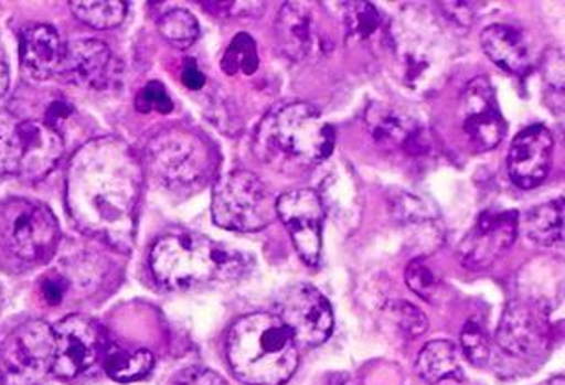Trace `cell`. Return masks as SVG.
Returning a JSON list of instances; mask_svg holds the SVG:
<instances>
[{
  "mask_svg": "<svg viewBox=\"0 0 565 385\" xmlns=\"http://www.w3.org/2000/svg\"><path fill=\"white\" fill-rule=\"evenodd\" d=\"M230 367L246 385H282L298 370V345L276 314L243 316L230 329Z\"/></svg>",
  "mask_w": 565,
  "mask_h": 385,
  "instance_id": "cell-1",
  "label": "cell"
},
{
  "mask_svg": "<svg viewBox=\"0 0 565 385\" xmlns=\"http://www.w3.org/2000/svg\"><path fill=\"white\" fill-rule=\"evenodd\" d=\"M334 129L309 104L274 109L257 129L256 151L274 168L301 171L331 157Z\"/></svg>",
  "mask_w": 565,
  "mask_h": 385,
  "instance_id": "cell-2",
  "label": "cell"
},
{
  "mask_svg": "<svg viewBox=\"0 0 565 385\" xmlns=\"http://www.w3.org/2000/svg\"><path fill=\"white\" fill-rule=\"evenodd\" d=\"M243 266L237 252H228L201 235H166L151 252L152 276L169 290H185L237 277L245 270Z\"/></svg>",
  "mask_w": 565,
  "mask_h": 385,
  "instance_id": "cell-3",
  "label": "cell"
},
{
  "mask_svg": "<svg viewBox=\"0 0 565 385\" xmlns=\"http://www.w3.org/2000/svg\"><path fill=\"white\" fill-rule=\"evenodd\" d=\"M60 224L39 202L10 199L0 202V266L30 268L54 257L60 245Z\"/></svg>",
  "mask_w": 565,
  "mask_h": 385,
  "instance_id": "cell-4",
  "label": "cell"
},
{
  "mask_svg": "<svg viewBox=\"0 0 565 385\" xmlns=\"http://www.w3.org/2000/svg\"><path fill=\"white\" fill-rule=\"evenodd\" d=\"M274 215L276 202L257 174L234 171L215 185L212 217L218 228L250 234L267 228Z\"/></svg>",
  "mask_w": 565,
  "mask_h": 385,
  "instance_id": "cell-5",
  "label": "cell"
},
{
  "mask_svg": "<svg viewBox=\"0 0 565 385\" xmlns=\"http://www.w3.org/2000/svg\"><path fill=\"white\" fill-rule=\"evenodd\" d=\"M54 329L33 320L17 327L0 347V384L32 385L54 364Z\"/></svg>",
  "mask_w": 565,
  "mask_h": 385,
  "instance_id": "cell-6",
  "label": "cell"
},
{
  "mask_svg": "<svg viewBox=\"0 0 565 385\" xmlns=\"http://www.w3.org/2000/svg\"><path fill=\"white\" fill-rule=\"evenodd\" d=\"M278 318L292 334L296 345L318 347L331 338L334 316L326 296L309 282L287 288L278 301Z\"/></svg>",
  "mask_w": 565,
  "mask_h": 385,
  "instance_id": "cell-7",
  "label": "cell"
},
{
  "mask_svg": "<svg viewBox=\"0 0 565 385\" xmlns=\"http://www.w3.org/2000/svg\"><path fill=\"white\" fill-rule=\"evenodd\" d=\"M154 171L173 185H193L210 173V151L206 143L184 130H169L151 143Z\"/></svg>",
  "mask_w": 565,
  "mask_h": 385,
  "instance_id": "cell-8",
  "label": "cell"
},
{
  "mask_svg": "<svg viewBox=\"0 0 565 385\" xmlns=\"http://www.w3.org/2000/svg\"><path fill=\"white\" fill-rule=\"evenodd\" d=\"M52 329L55 342L52 371L60 378H76L93 367L104 353V331L90 318L68 316Z\"/></svg>",
  "mask_w": 565,
  "mask_h": 385,
  "instance_id": "cell-9",
  "label": "cell"
},
{
  "mask_svg": "<svg viewBox=\"0 0 565 385\" xmlns=\"http://www.w3.org/2000/svg\"><path fill=\"white\" fill-rule=\"evenodd\" d=\"M516 235V212L487 210L465 235L459 246V259L468 270H484L514 245Z\"/></svg>",
  "mask_w": 565,
  "mask_h": 385,
  "instance_id": "cell-10",
  "label": "cell"
},
{
  "mask_svg": "<svg viewBox=\"0 0 565 385\" xmlns=\"http://www.w3.org/2000/svg\"><path fill=\"white\" fill-rule=\"evenodd\" d=\"M551 342L550 316L534 301H512L501 318L498 343L516 359H534L545 353Z\"/></svg>",
  "mask_w": 565,
  "mask_h": 385,
  "instance_id": "cell-11",
  "label": "cell"
},
{
  "mask_svg": "<svg viewBox=\"0 0 565 385\" xmlns=\"http://www.w3.org/2000/svg\"><path fill=\"white\" fill-rule=\"evenodd\" d=\"M276 213L292 237L299 257L309 266H318L323 226L320 196L310 190L288 191L276 201Z\"/></svg>",
  "mask_w": 565,
  "mask_h": 385,
  "instance_id": "cell-12",
  "label": "cell"
},
{
  "mask_svg": "<svg viewBox=\"0 0 565 385\" xmlns=\"http://www.w3.org/2000/svg\"><path fill=\"white\" fill-rule=\"evenodd\" d=\"M461 124L468 140L479 151L494 149L507 132L494 88L483 76L468 83L461 98Z\"/></svg>",
  "mask_w": 565,
  "mask_h": 385,
  "instance_id": "cell-13",
  "label": "cell"
},
{
  "mask_svg": "<svg viewBox=\"0 0 565 385\" xmlns=\"http://www.w3.org/2000/svg\"><path fill=\"white\" fill-rule=\"evenodd\" d=\"M553 147V135L544 126L522 130L509 149V174L512 182L522 190L539 188L550 174Z\"/></svg>",
  "mask_w": 565,
  "mask_h": 385,
  "instance_id": "cell-14",
  "label": "cell"
},
{
  "mask_svg": "<svg viewBox=\"0 0 565 385\" xmlns=\"http://www.w3.org/2000/svg\"><path fill=\"white\" fill-rule=\"evenodd\" d=\"M113 54L107 44L96 39H82L66 44L65 60L57 76L77 87L104 88L110 79Z\"/></svg>",
  "mask_w": 565,
  "mask_h": 385,
  "instance_id": "cell-15",
  "label": "cell"
},
{
  "mask_svg": "<svg viewBox=\"0 0 565 385\" xmlns=\"http://www.w3.org/2000/svg\"><path fill=\"white\" fill-rule=\"evenodd\" d=\"M66 44L60 33L46 24H33L21 35V63L28 76L49 79L60 74Z\"/></svg>",
  "mask_w": 565,
  "mask_h": 385,
  "instance_id": "cell-16",
  "label": "cell"
},
{
  "mask_svg": "<svg viewBox=\"0 0 565 385\" xmlns=\"http://www.w3.org/2000/svg\"><path fill=\"white\" fill-rule=\"evenodd\" d=\"M63 154L60 132L49 124L22 121V163L19 177L39 180L54 169Z\"/></svg>",
  "mask_w": 565,
  "mask_h": 385,
  "instance_id": "cell-17",
  "label": "cell"
},
{
  "mask_svg": "<svg viewBox=\"0 0 565 385\" xmlns=\"http://www.w3.org/2000/svg\"><path fill=\"white\" fill-rule=\"evenodd\" d=\"M276 39L288 60H307L316 43L312 8L305 2H287L282 6L276 19Z\"/></svg>",
  "mask_w": 565,
  "mask_h": 385,
  "instance_id": "cell-18",
  "label": "cell"
},
{
  "mask_svg": "<svg viewBox=\"0 0 565 385\" xmlns=\"http://www.w3.org/2000/svg\"><path fill=\"white\" fill-rule=\"evenodd\" d=\"M484 54L509 74H523L529 66L527 44L520 32L507 24H492L481 33Z\"/></svg>",
  "mask_w": 565,
  "mask_h": 385,
  "instance_id": "cell-19",
  "label": "cell"
},
{
  "mask_svg": "<svg viewBox=\"0 0 565 385\" xmlns=\"http://www.w3.org/2000/svg\"><path fill=\"white\" fill-rule=\"evenodd\" d=\"M367 126L371 135L381 146L403 147L409 149L420 138V129L403 110L393 109L387 105H376L367 113Z\"/></svg>",
  "mask_w": 565,
  "mask_h": 385,
  "instance_id": "cell-20",
  "label": "cell"
},
{
  "mask_svg": "<svg viewBox=\"0 0 565 385\" xmlns=\"http://www.w3.org/2000/svg\"><path fill=\"white\" fill-rule=\"evenodd\" d=\"M417 375L428 385H440L446 382L461 384L462 367L456 345L448 340L429 342L420 351L417 360Z\"/></svg>",
  "mask_w": 565,
  "mask_h": 385,
  "instance_id": "cell-21",
  "label": "cell"
},
{
  "mask_svg": "<svg viewBox=\"0 0 565 385\" xmlns=\"http://www.w3.org/2000/svg\"><path fill=\"white\" fill-rule=\"evenodd\" d=\"M525 229L540 246H555L564 239V199L534 207L527 215Z\"/></svg>",
  "mask_w": 565,
  "mask_h": 385,
  "instance_id": "cell-22",
  "label": "cell"
},
{
  "mask_svg": "<svg viewBox=\"0 0 565 385\" xmlns=\"http://www.w3.org/2000/svg\"><path fill=\"white\" fill-rule=\"evenodd\" d=\"M71 10L83 24L96 30H110L120 26L127 15V2L124 0H76Z\"/></svg>",
  "mask_w": 565,
  "mask_h": 385,
  "instance_id": "cell-23",
  "label": "cell"
},
{
  "mask_svg": "<svg viewBox=\"0 0 565 385\" xmlns=\"http://www.w3.org/2000/svg\"><path fill=\"white\" fill-rule=\"evenodd\" d=\"M105 371L113 381L120 384H131V382L141 381L151 373L154 367V356L149 351H137V353H126L121 349H113L105 356Z\"/></svg>",
  "mask_w": 565,
  "mask_h": 385,
  "instance_id": "cell-24",
  "label": "cell"
},
{
  "mask_svg": "<svg viewBox=\"0 0 565 385\" xmlns=\"http://www.w3.org/2000/svg\"><path fill=\"white\" fill-rule=\"evenodd\" d=\"M22 163V121L0 110V174H19Z\"/></svg>",
  "mask_w": 565,
  "mask_h": 385,
  "instance_id": "cell-25",
  "label": "cell"
},
{
  "mask_svg": "<svg viewBox=\"0 0 565 385\" xmlns=\"http://www.w3.org/2000/svg\"><path fill=\"white\" fill-rule=\"evenodd\" d=\"M158 30L162 38L177 49H190L201 33L195 15L185 10L168 11L158 22Z\"/></svg>",
  "mask_w": 565,
  "mask_h": 385,
  "instance_id": "cell-26",
  "label": "cell"
},
{
  "mask_svg": "<svg viewBox=\"0 0 565 385\" xmlns=\"http://www.w3.org/2000/svg\"><path fill=\"white\" fill-rule=\"evenodd\" d=\"M221 66L228 76H235L239 72L245 76L256 74L257 66H259L256 41L246 32L237 33L234 41L230 43L228 50L221 61Z\"/></svg>",
  "mask_w": 565,
  "mask_h": 385,
  "instance_id": "cell-27",
  "label": "cell"
},
{
  "mask_svg": "<svg viewBox=\"0 0 565 385\" xmlns=\"http://www.w3.org/2000/svg\"><path fill=\"white\" fill-rule=\"evenodd\" d=\"M386 314L390 316L393 325L398 327V331L404 332L406 336H420L423 332L428 331V320L414 304L406 301H392L387 303Z\"/></svg>",
  "mask_w": 565,
  "mask_h": 385,
  "instance_id": "cell-28",
  "label": "cell"
},
{
  "mask_svg": "<svg viewBox=\"0 0 565 385\" xmlns=\"http://www.w3.org/2000/svg\"><path fill=\"white\" fill-rule=\"evenodd\" d=\"M348 33L353 38H370L381 22V15L375 6L370 2H353L348 6Z\"/></svg>",
  "mask_w": 565,
  "mask_h": 385,
  "instance_id": "cell-29",
  "label": "cell"
},
{
  "mask_svg": "<svg viewBox=\"0 0 565 385\" xmlns=\"http://www.w3.org/2000/svg\"><path fill=\"white\" fill-rule=\"evenodd\" d=\"M406 282L409 290L417 293L426 301H434L435 293L439 290V279L435 277L434 270L429 268L424 259L412 260L406 270Z\"/></svg>",
  "mask_w": 565,
  "mask_h": 385,
  "instance_id": "cell-30",
  "label": "cell"
},
{
  "mask_svg": "<svg viewBox=\"0 0 565 385\" xmlns=\"http://www.w3.org/2000/svg\"><path fill=\"white\" fill-rule=\"evenodd\" d=\"M461 345L470 364L483 367L489 362L490 345L483 329L476 321H468L461 332Z\"/></svg>",
  "mask_w": 565,
  "mask_h": 385,
  "instance_id": "cell-31",
  "label": "cell"
},
{
  "mask_svg": "<svg viewBox=\"0 0 565 385\" xmlns=\"http://www.w3.org/2000/svg\"><path fill=\"white\" fill-rule=\"evenodd\" d=\"M137 109L140 113H160V115H169L173 110V101L169 98L168 90L162 83H147L146 87L138 93Z\"/></svg>",
  "mask_w": 565,
  "mask_h": 385,
  "instance_id": "cell-32",
  "label": "cell"
},
{
  "mask_svg": "<svg viewBox=\"0 0 565 385\" xmlns=\"http://www.w3.org/2000/svg\"><path fill=\"white\" fill-rule=\"evenodd\" d=\"M182 83L190 90H201L206 83V76L199 71V66L195 65V61H185L184 71H182Z\"/></svg>",
  "mask_w": 565,
  "mask_h": 385,
  "instance_id": "cell-33",
  "label": "cell"
},
{
  "mask_svg": "<svg viewBox=\"0 0 565 385\" xmlns=\"http://www.w3.org/2000/svg\"><path fill=\"white\" fill-rule=\"evenodd\" d=\"M43 293L49 303H61L63 293H65V282L60 281V279H46V281H43Z\"/></svg>",
  "mask_w": 565,
  "mask_h": 385,
  "instance_id": "cell-34",
  "label": "cell"
},
{
  "mask_svg": "<svg viewBox=\"0 0 565 385\" xmlns=\"http://www.w3.org/2000/svg\"><path fill=\"white\" fill-rule=\"evenodd\" d=\"M182 385H226L218 376L213 375L210 371L206 373H199V375L191 376L190 382Z\"/></svg>",
  "mask_w": 565,
  "mask_h": 385,
  "instance_id": "cell-35",
  "label": "cell"
},
{
  "mask_svg": "<svg viewBox=\"0 0 565 385\" xmlns=\"http://www.w3.org/2000/svg\"><path fill=\"white\" fill-rule=\"evenodd\" d=\"M10 85V71H8V63H6L4 52L0 49V98L4 96Z\"/></svg>",
  "mask_w": 565,
  "mask_h": 385,
  "instance_id": "cell-36",
  "label": "cell"
},
{
  "mask_svg": "<svg viewBox=\"0 0 565 385\" xmlns=\"http://www.w3.org/2000/svg\"><path fill=\"white\" fill-rule=\"evenodd\" d=\"M545 385H564V376H556L553 381L547 382Z\"/></svg>",
  "mask_w": 565,
  "mask_h": 385,
  "instance_id": "cell-37",
  "label": "cell"
}]
</instances>
